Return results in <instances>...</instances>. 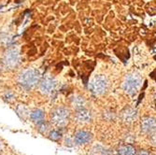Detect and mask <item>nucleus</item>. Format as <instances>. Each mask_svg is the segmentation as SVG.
<instances>
[{"label":"nucleus","mask_w":156,"mask_h":155,"mask_svg":"<svg viewBox=\"0 0 156 155\" xmlns=\"http://www.w3.org/2000/svg\"><path fill=\"white\" fill-rule=\"evenodd\" d=\"M142 85V78L138 73H129L122 82V90L129 95H135Z\"/></svg>","instance_id":"1"},{"label":"nucleus","mask_w":156,"mask_h":155,"mask_svg":"<svg viewBox=\"0 0 156 155\" xmlns=\"http://www.w3.org/2000/svg\"><path fill=\"white\" fill-rule=\"evenodd\" d=\"M41 79V75L37 69H26L19 76V83L26 89H32L37 86Z\"/></svg>","instance_id":"2"},{"label":"nucleus","mask_w":156,"mask_h":155,"mask_svg":"<svg viewBox=\"0 0 156 155\" xmlns=\"http://www.w3.org/2000/svg\"><path fill=\"white\" fill-rule=\"evenodd\" d=\"M70 110L66 107H55L51 112V122L58 127H63L66 125L70 120Z\"/></svg>","instance_id":"3"},{"label":"nucleus","mask_w":156,"mask_h":155,"mask_svg":"<svg viewBox=\"0 0 156 155\" xmlns=\"http://www.w3.org/2000/svg\"><path fill=\"white\" fill-rule=\"evenodd\" d=\"M109 87V82L106 76L96 75L91 80L89 84V89L94 95H102L107 93Z\"/></svg>","instance_id":"4"},{"label":"nucleus","mask_w":156,"mask_h":155,"mask_svg":"<svg viewBox=\"0 0 156 155\" xmlns=\"http://www.w3.org/2000/svg\"><path fill=\"white\" fill-rule=\"evenodd\" d=\"M20 64V53L18 50L10 48L8 49L3 56V65L7 69H14Z\"/></svg>","instance_id":"5"},{"label":"nucleus","mask_w":156,"mask_h":155,"mask_svg":"<svg viewBox=\"0 0 156 155\" xmlns=\"http://www.w3.org/2000/svg\"><path fill=\"white\" fill-rule=\"evenodd\" d=\"M57 86V81L54 78L45 77L39 81V90L43 94H51Z\"/></svg>","instance_id":"6"},{"label":"nucleus","mask_w":156,"mask_h":155,"mask_svg":"<svg viewBox=\"0 0 156 155\" xmlns=\"http://www.w3.org/2000/svg\"><path fill=\"white\" fill-rule=\"evenodd\" d=\"M93 139V135L85 130H80L78 131L74 136V143L79 146L87 145L90 143Z\"/></svg>","instance_id":"7"},{"label":"nucleus","mask_w":156,"mask_h":155,"mask_svg":"<svg viewBox=\"0 0 156 155\" xmlns=\"http://www.w3.org/2000/svg\"><path fill=\"white\" fill-rule=\"evenodd\" d=\"M141 130L146 134H152L156 132V119L152 117H146L141 121Z\"/></svg>","instance_id":"8"},{"label":"nucleus","mask_w":156,"mask_h":155,"mask_svg":"<svg viewBox=\"0 0 156 155\" xmlns=\"http://www.w3.org/2000/svg\"><path fill=\"white\" fill-rule=\"evenodd\" d=\"M92 119H93L92 112L89 109H87L86 107L77 110L76 120L79 123H88L92 121Z\"/></svg>","instance_id":"9"},{"label":"nucleus","mask_w":156,"mask_h":155,"mask_svg":"<svg viewBox=\"0 0 156 155\" xmlns=\"http://www.w3.org/2000/svg\"><path fill=\"white\" fill-rule=\"evenodd\" d=\"M122 120H123L124 122L131 123V122H133L136 119V117H137V111H136V109L132 108V107L125 108L122 111Z\"/></svg>","instance_id":"10"},{"label":"nucleus","mask_w":156,"mask_h":155,"mask_svg":"<svg viewBox=\"0 0 156 155\" xmlns=\"http://www.w3.org/2000/svg\"><path fill=\"white\" fill-rule=\"evenodd\" d=\"M29 119L32 122L38 124L45 121V112L41 109H34L33 111L30 112Z\"/></svg>","instance_id":"11"},{"label":"nucleus","mask_w":156,"mask_h":155,"mask_svg":"<svg viewBox=\"0 0 156 155\" xmlns=\"http://www.w3.org/2000/svg\"><path fill=\"white\" fill-rule=\"evenodd\" d=\"M71 104H72L73 107L76 110H80V109H82V108L86 107L87 101H86V99H85L84 97H82L80 95H77V96H74L72 98Z\"/></svg>","instance_id":"12"},{"label":"nucleus","mask_w":156,"mask_h":155,"mask_svg":"<svg viewBox=\"0 0 156 155\" xmlns=\"http://www.w3.org/2000/svg\"><path fill=\"white\" fill-rule=\"evenodd\" d=\"M118 155H136V150L132 145H122L118 150Z\"/></svg>","instance_id":"13"},{"label":"nucleus","mask_w":156,"mask_h":155,"mask_svg":"<svg viewBox=\"0 0 156 155\" xmlns=\"http://www.w3.org/2000/svg\"><path fill=\"white\" fill-rule=\"evenodd\" d=\"M62 132L58 129H55V130H51L48 134V137L50 140L51 141H54V142H58L60 141V139L62 138Z\"/></svg>","instance_id":"14"},{"label":"nucleus","mask_w":156,"mask_h":155,"mask_svg":"<svg viewBox=\"0 0 156 155\" xmlns=\"http://www.w3.org/2000/svg\"><path fill=\"white\" fill-rule=\"evenodd\" d=\"M37 127L38 132L41 133V134H43V135H45V134H47V133H49L51 131L50 130V124L45 121L37 124Z\"/></svg>","instance_id":"15"},{"label":"nucleus","mask_w":156,"mask_h":155,"mask_svg":"<svg viewBox=\"0 0 156 155\" xmlns=\"http://www.w3.org/2000/svg\"><path fill=\"white\" fill-rule=\"evenodd\" d=\"M93 153L94 155H107L108 150H106L103 147L101 146H96L93 150Z\"/></svg>","instance_id":"16"},{"label":"nucleus","mask_w":156,"mask_h":155,"mask_svg":"<svg viewBox=\"0 0 156 155\" xmlns=\"http://www.w3.org/2000/svg\"><path fill=\"white\" fill-rule=\"evenodd\" d=\"M17 112H18V115L19 116H22V114H23V117L24 118V116H28L29 117V111H28V109L24 107V106H23V105H20V107L17 108Z\"/></svg>","instance_id":"17"},{"label":"nucleus","mask_w":156,"mask_h":155,"mask_svg":"<svg viewBox=\"0 0 156 155\" xmlns=\"http://www.w3.org/2000/svg\"><path fill=\"white\" fill-rule=\"evenodd\" d=\"M14 97H15V94H14L11 91H8V92H6V93L4 94V98L7 100V101H9V102H10V101H12L13 99H14Z\"/></svg>","instance_id":"18"},{"label":"nucleus","mask_w":156,"mask_h":155,"mask_svg":"<svg viewBox=\"0 0 156 155\" xmlns=\"http://www.w3.org/2000/svg\"><path fill=\"white\" fill-rule=\"evenodd\" d=\"M151 142L154 146H156V132H154V134L151 136Z\"/></svg>","instance_id":"19"},{"label":"nucleus","mask_w":156,"mask_h":155,"mask_svg":"<svg viewBox=\"0 0 156 155\" xmlns=\"http://www.w3.org/2000/svg\"><path fill=\"white\" fill-rule=\"evenodd\" d=\"M138 155H151V153L148 152V151H146V150H141V151L138 153Z\"/></svg>","instance_id":"20"}]
</instances>
